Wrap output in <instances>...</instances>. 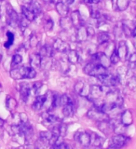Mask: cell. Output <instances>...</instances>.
<instances>
[{
    "label": "cell",
    "instance_id": "obj_1",
    "mask_svg": "<svg viewBox=\"0 0 136 149\" xmlns=\"http://www.w3.org/2000/svg\"><path fill=\"white\" fill-rule=\"evenodd\" d=\"M10 77L16 80H21V79H32L36 77V71L35 68L31 66H18L15 68H11Z\"/></svg>",
    "mask_w": 136,
    "mask_h": 149
},
{
    "label": "cell",
    "instance_id": "obj_2",
    "mask_svg": "<svg viewBox=\"0 0 136 149\" xmlns=\"http://www.w3.org/2000/svg\"><path fill=\"white\" fill-rule=\"evenodd\" d=\"M83 71L86 74H88V76L93 77H97L101 76V74L108 73L107 68L102 66V65L99 63H95L92 62L88 63L85 66H84Z\"/></svg>",
    "mask_w": 136,
    "mask_h": 149
},
{
    "label": "cell",
    "instance_id": "obj_3",
    "mask_svg": "<svg viewBox=\"0 0 136 149\" xmlns=\"http://www.w3.org/2000/svg\"><path fill=\"white\" fill-rule=\"evenodd\" d=\"M130 141V138L125 136L122 133H116L114 136H112L109 142L110 149H120L125 146Z\"/></svg>",
    "mask_w": 136,
    "mask_h": 149
},
{
    "label": "cell",
    "instance_id": "obj_4",
    "mask_svg": "<svg viewBox=\"0 0 136 149\" xmlns=\"http://www.w3.org/2000/svg\"><path fill=\"white\" fill-rule=\"evenodd\" d=\"M99 82L101 83V85H105V86H108V87H116V85L120 84L119 78V77L114 76V74H101V76L96 77Z\"/></svg>",
    "mask_w": 136,
    "mask_h": 149
},
{
    "label": "cell",
    "instance_id": "obj_5",
    "mask_svg": "<svg viewBox=\"0 0 136 149\" xmlns=\"http://www.w3.org/2000/svg\"><path fill=\"white\" fill-rule=\"evenodd\" d=\"M91 62L99 63L102 66H104L105 68H108L111 65L109 56H107L105 52H103V51L91 54Z\"/></svg>",
    "mask_w": 136,
    "mask_h": 149
},
{
    "label": "cell",
    "instance_id": "obj_6",
    "mask_svg": "<svg viewBox=\"0 0 136 149\" xmlns=\"http://www.w3.org/2000/svg\"><path fill=\"white\" fill-rule=\"evenodd\" d=\"M87 116L90 119L95 120V121H97V122H100V121H104V120H108L109 119L108 114H105V113H104V112H102L101 110L97 109V108H94V107H93L92 109L88 111Z\"/></svg>",
    "mask_w": 136,
    "mask_h": 149
},
{
    "label": "cell",
    "instance_id": "obj_7",
    "mask_svg": "<svg viewBox=\"0 0 136 149\" xmlns=\"http://www.w3.org/2000/svg\"><path fill=\"white\" fill-rule=\"evenodd\" d=\"M75 141L84 147H89L91 146V134L86 132H77L75 134Z\"/></svg>",
    "mask_w": 136,
    "mask_h": 149
},
{
    "label": "cell",
    "instance_id": "obj_8",
    "mask_svg": "<svg viewBox=\"0 0 136 149\" xmlns=\"http://www.w3.org/2000/svg\"><path fill=\"white\" fill-rule=\"evenodd\" d=\"M103 96H105L104 92L102 90V85H97V84H93L91 86L90 88V95H89L88 99H90L91 102L94 100H99Z\"/></svg>",
    "mask_w": 136,
    "mask_h": 149
},
{
    "label": "cell",
    "instance_id": "obj_9",
    "mask_svg": "<svg viewBox=\"0 0 136 149\" xmlns=\"http://www.w3.org/2000/svg\"><path fill=\"white\" fill-rule=\"evenodd\" d=\"M52 47L56 51L62 53H67L70 50V44L61 38H56L53 42Z\"/></svg>",
    "mask_w": 136,
    "mask_h": 149
},
{
    "label": "cell",
    "instance_id": "obj_10",
    "mask_svg": "<svg viewBox=\"0 0 136 149\" xmlns=\"http://www.w3.org/2000/svg\"><path fill=\"white\" fill-rule=\"evenodd\" d=\"M88 37L89 36L87 32V27L83 24L78 26L77 28L76 35H75V39H76V41L78 42V43H80V42H84L85 40H87Z\"/></svg>",
    "mask_w": 136,
    "mask_h": 149
},
{
    "label": "cell",
    "instance_id": "obj_11",
    "mask_svg": "<svg viewBox=\"0 0 136 149\" xmlns=\"http://www.w3.org/2000/svg\"><path fill=\"white\" fill-rule=\"evenodd\" d=\"M128 46H127V43H126L125 40H121L119 41V47L118 49H116V52H118L119 58H120V61H126L128 58Z\"/></svg>",
    "mask_w": 136,
    "mask_h": 149
},
{
    "label": "cell",
    "instance_id": "obj_12",
    "mask_svg": "<svg viewBox=\"0 0 136 149\" xmlns=\"http://www.w3.org/2000/svg\"><path fill=\"white\" fill-rule=\"evenodd\" d=\"M97 126L98 129L100 130V132H102L104 134H110L111 132H114V127L110 122V118L108 120L100 121V122H98Z\"/></svg>",
    "mask_w": 136,
    "mask_h": 149
},
{
    "label": "cell",
    "instance_id": "obj_13",
    "mask_svg": "<svg viewBox=\"0 0 136 149\" xmlns=\"http://www.w3.org/2000/svg\"><path fill=\"white\" fill-rule=\"evenodd\" d=\"M119 121L124 127H128V126L132 125L133 122V118L132 112L130 110H124L123 112H121Z\"/></svg>",
    "mask_w": 136,
    "mask_h": 149
},
{
    "label": "cell",
    "instance_id": "obj_14",
    "mask_svg": "<svg viewBox=\"0 0 136 149\" xmlns=\"http://www.w3.org/2000/svg\"><path fill=\"white\" fill-rule=\"evenodd\" d=\"M31 94V85L28 83H22L20 87V95L21 99L23 102H27Z\"/></svg>",
    "mask_w": 136,
    "mask_h": 149
},
{
    "label": "cell",
    "instance_id": "obj_15",
    "mask_svg": "<svg viewBox=\"0 0 136 149\" xmlns=\"http://www.w3.org/2000/svg\"><path fill=\"white\" fill-rule=\"evenodd\" d=\"M56 11L58 12V14L62 17H67L69 14V6L63 2V1H59L55 4Z\"/></svg>",
    "mask_w": 136,
    "mask_h": 149
},
{
    "label": "cell",
    "instance_id": "obj_16",
    "mask_svg": "<svg viewBox=\"0 0 136 149\" xmlns=\"http://www.w3.org/2000/svg\"><path fill=\"white\" fill-rule=\"evenodd\" d=\"M46 93L45 94H42V95H37L36 97V99L32 104V108L35 111H39L44 107L45 102H46Z\"/></svg>",
    "mask_w": 136,
    "mask_h": 149
},
{
    "label": "cell",
    "instance_id": "obj_17",
    "mask_svg": "<svg viewBox=\"0 0 136 149\" xmlns=\"http://www.w3.org/2000/svg\"><path fill=\"white\" fill-rule=\"evenodd\" d=\"M55 49H53L52 46L50 45H45L42 46L39 50V54L41 55V57H49V58H52L54 54H55Z\"/></svg>",
    "mask_w": 136,
    "mask_h": 149
},
{
    "label": "cell",
    "instance_id": "obj_18",
    "mask_svg": "<svg viewBox=\"0 0 136 149\" xmlns=\"http://www.w3.org/2000/svg\"><path fill=\"white\" fill-rule=\"evenodd\" d=\"M70 20H71L72 25L75 26L76 28H77L78 26L82 25V19H81V15L79 13L78 10H74L70 14Z\"/></svg>",
    "mask_w": 136,
    "mask_h": 149
},
{
    "label": "cell",
    "instance_id": "obj_19",
    "mask_svg": "<svg viewBox=\"0 0 136 149\" xmlns=\"http://www.w3.org/2000/svg\"><path fill=\"white\" fill-rule=\"evenodd\" d=\"M105 143V139L99 134L92 132L91 134V146L94 147H102L103 143Z\"/></svg>",
    "mask_w": 136,
    "mask_h": 149
},
{
    "label": "cell",
    "instance_id": "obj_20",
    "mask_svg": "<svg viewBox=\"0 0 136 149\" xmlns=\"http://www.w3.org/2000/svg\"><path fill=\"white\" fill-rule=\"evenodd\" d=\"M30 60V65L33 68H40V63L42 57L39 53H32L29 57Z\"/></svg>",
    "mask_w": 136,
    "mask_h": 149
},
{
    "label": "cell",
    "instance_id": "obj_21",
    "mask_svg": "<svg viewBox=\"0 0 136 149\" xmlns=\"http://www.w3.org/2000/svg\"><path fill=\"white\" fill-rule=\"evenodd\" d=\"M67 61L70 64H77L79 61V54L77 51L75 49H70L67 52Z\"/></svg>",
    "mask_w": 136,
    "mask_h": 149
},
{
    "label": "cell",
    "instance_id": "obj_22",
    "mask_svg": "<svg viewBox=\"0 0 136 149\" xmlns=\"http://www.w3.org/2000/svg\"><path fill=\"white\" fill-rule=\"evenodd\" d=\"M97 41L99 45H105L106 43H108L109 41H111L110 34L106 31H101L99 32V34L97 36Z\"/></svg>",
    "mask_w": 136,
    "mask_h": 149
},
{
    "label": "cell",
    "instance_id": "obj_23",
    "mask_svg": "<svg viewBox=\"0 0 136 149\" xmlns=\"http://www.w3.org/2000/svg\"><path fill=\"white\" fill-rule=\"evenodd\" d=\"M74 112H75V104L74 102H70V104H67L63 106V110H62V113L63 116L64 118H70L74 115Z\"/></svg>",
    "mask_w": 136,
    "mask_h": 149
},
{
    "label": "cell",
    "instance_id": "obj_24",
    "mask_svg": "<svg viewBox=\"0 0 136 149\" xmlns=\"http://www.w3.org/2000/svg\"><path fill=\"white\" fill-rule=\"evenodd\" d=\"M22 16L26 18L29 22H33L36 20V15L31 9L28 8V6H22Z\"/></svg>",
    "mask_w": 136,
    "mask_h": 149
},
{
    "label": "cell",
    "instance_id": "obj_25",
    "mask_svg": "<svg viewBox=\"0 0 136 149\" xmlns=\"http://www.w3.org/2000/svg\"><path fill=\"white\" fill-rule=\"evenodd\" d=\"M27 5H28V8H29L31 10L34 12L36 17H37V16L39 15V14H41L42 8H41L40 4L37 1H36V0H32V1L29 4H27Z\"/></svg>",
    "mask_w": 136,
    "mask_h": 149
},
{
    "label": "cell",
    "instance_id": "obj_26",
    "mask_svg": "<svg viewBox=\"0 0 136 149\" xmlns=\"http://www.w3.org/2000/svg\"><path fill=\"white\" fill-rule=\"evenodd\" d=\"M17 101L11 96H8L6 99V108L9 112H13L17 107Z\"/></svg>",
    "mask_w": 136,
    "mask_h": 149
},
{
    "label": "cell",
    "instance_id": "obj_27",
    "mask_svg": "<svg viewBox=\"0 0 136 149\" xmlns=\"http://www.w3.org/2000/svg\"><path fill=\"white\" fill-rule=\"evenodd\" d=\"M22 63V56L19 53L14 54L12 56V60H11V68L20 66Z\"/></svg>",
    "mask_w": 136,
    "mask_h": 149
},
{
    "label": "cell",
    "instance_id": "obj_28",
    "mask_svg": "<svg viewBox=\"0 0 136 149\" xmlns=\"http://www.w3.org/2000/svg\"><path fill=\"white\" fill-rule=\"evenodd\" d=\"M130 2V0H118V2H116V10L123 11L125 9H127Z\"/></svg>",
    "mask_w": 136,
    "mask_h": 149
},
{
    "label": "cell",
    "instance_id": "obj_29",
    "mask_svg": "<svg viewBox=\"0 0 136 149\" xmlns=\"http://www.w3.org/2000/svg\"><path fill=\"white\" fill-rule=\"evenodd\" d=\"M60 24H61V27L63 28L65 30L70 29V27L73 26L69 17H62V19H61V21H60Z\"/></svg>",
    "mask_w": 136,
    "mask_h": 149
},
{
    "label": "cell",
    "instance_id": "obj_30",
    "mask_svg": "<svg viewBox=\"0 0 136 149\" xmlns=\"http://www.w3.org/2000/svg\"><path fill=\"white\" fill-rule=\"evenodd\" d=\"M14 42V34L11 32L8 31L7 32V42L4 44V47L6 49H8L9 47H11Z\"/></svg>",
    "mask_w": 136,
    "mask_h": 149
},
{
    "label": "cell",
    "instance_id": "obj_31",
    "mask_svg": "<svg viewBox=\"0 0 136 149\" xmlns=\"http://www.w3.org/2000/svg\"><path fill=\"white\" fill-rule=\"evenodd\" d=\"M85 84H86V82H84L82 80H79V81H77L76 84H75L74 90H75V91H76L78 95H80V93L82 92L84 87H85Z\"/></svg>",
    "mask_w": 136,
    "mask_h": 149
},
{
    "label": "cell",
    "instance_id": "obj_32",
    "mask_svg": "<svg viewBox=\"0 0 136 149\" xmlns=\"http://www.w3.org/2000/svg\"><path fill=\"white\" fill-rule=\"evenodd\" d=\"M29 22H30L28 21L26 18L23 17V16L20 17V19H19V26L21 27V29H22V32L28 28V24H29Z\"/></svg>",
    "mask_w": 136,
    "mask_h": 149
},
{
    "label": "cell",
    "instance_id": "obj_33",
    "mask_svg": "<svg viewBox=\"0 0 136 149\" xmlns=\"http://www.w3.org/2000/svg\"><path fill=\"white\" fill-rule=\"evenodd\" d=\"M39 44V39L38 37L36 36V35L35 34H32L29 37V45L31 48H36L37 47V45Z\"/></svg>",
    "mask_w": 136,
    "mask_h": 149
},
{
    "label": "cell",
    "instance_id": "obj_34",
    "mask_svg": "<svg viewBox=\"0 0 136 149\" xmlns=\"http://www.w3.org/2000/svg\"><path fill=\"white\" fill-rule=\"evenodd\" d=\"M60 102H61V106H63L65 104H70V102H74L71 97H69L66 94H63L60 96Z\"/></svg>",
    "mask_w": 136,
    "mask_h": 149
},
{
    "label": "cell",
    "instance_id": "obj_35",
    "mask_svg": "<svg viewBox=\"0 0 136 149\" xmlns=\"http://www.w3.org/2000/svg\"><path fill=\"white\" fill-rule=\"evenodd\" d=\"M109 59H110L111 64H116L119 62H120V58H119L118 52H116V49L109 56Z\"/></svg>",
    "mask_w": 136,
    "mask_h": 149
},
{
    "label": "cell",
    "instance_id": "obj_36",
    "mask_svg": "<svg viewBox=\"0 0 136 149\" xmlns=\"http://www.w3.org/2000/svg\"><path fill=\"white\" fill-rule=\"evenodd\" d=\"M44 28L46 31H51L53 28V21L50 18H48L44 22Z\"/></svg>",
    "mask_w": 136,
    "mask_h": 149
},
{
    "label": "cell",
    "instance_id": "obj_37",
    "mask_svg": "<svg viewBox=\"0 0 136 149\" xmlns=\"http://www.w3.org/2000/svg\"><path fill=\"white\" fill-rule=\"evenodd\" d=\"M128 86L130 90H135L136 88V76H133L130 77V78L128 79Z\"/></svg>",
    "mask_w": 136,
    "mask_h": 149
},
{
    "label": "cell",
    "instance_id": "obj_38",
    "mask_svg": "<svg viewBox=\"0 0 136 149\" xmlns=\"http://www.w3.org/2000/svg\"><path fill=\"white\" fill-rule=\"evenodd\" d=\"M67 132V126L64 123H61L59 124V133L61 137L65 136V134Z\"/></svg>",
    "mask_w": 136,
    "mask_h": 149
},
{
    "label": "cell",
    "instance_id": "obj_39",
    "mask_svg": "<svg viewBox=\"0 0 136 149\" xmlns=\"http://www.w3.org/2000/svg\"><path fill=\"white\" fill-rule=\"evenodd\" d=\"M127 61L129 62V63H135L136 64V52H133L132 54H129Z\"/></svg>",
    "mask_w": 136,
    "mask_h": 149
},
{
    "label": "cell",
    "instance_id": "obj_40",
    "mask_svg": "<svg viewBox=\"0 0 136 149\" xmlns=\"http://www.w3.org/2000/svg\"><path fill=\"white\" fill-rule=\"evenodd\" d=\"M86 27H87V32H88L89 36H93L95 35V31L93 29L92 26H86Z\"/></svg>",
    "mask_w": 136,
    "mask_h": 149
},
{
    "label": "cell",
    "instance_id": "obj_41",
    "mask_svg": "<svg viewBox=\"0 0 136 149\" xmlns=\"http://www.w3.org/2000/svg\"><path fill=\"white\" fill-rule=\"evenodd\" d=\"M64 2L66 3L68 6H70V5H72L75 2V0H64Z\"/></svg>",
    "mask_w": 136,
    "mask_h": 149
},
{
    "label": "cell",
    "instance_id": "obj_42",
    "mask_svg": "<svg viewBox=\"0 0 136 149\" xmlns=\"http://www.w3.org/2000/svg\"><path fill=\"white\" fill-rule=\"evenodd\" d=\"M4 124H5V121L1 118H0V128H2L4 126Z\"/></svg>",
    "mask_w": 136,
    "mask_h": 149
},
{
    "label": "cell",
    "instance_id": "obj_43",
    "mask_svg": "<svg viewBox=\"0 0 136 149\" xmlns=\"http://www.w3.org/2000/svg\"><path fill=\"white\" fill-rule=\"evenodd\" d=\"M2 58H3V51H2L1 49H0V62H1Z\"/></svg>",
    "mask_w": 136,
    "mask_h": 149
},
{
    "label": "cell",
    "instance_id": "obj_44",
    "mask_svg": "<svg viewBox=\"0 0 136 149\" xmlns=\"http://www.w3.org/2000/svg\"><path fill=\"white\" fill-rule=\"evenodd\" d=\"M42 1L47 3V4H51V3H52V2H51V0H42Z\"/></svg>",
    "mask_w": 136,
    "mask_h": 149
},
{
    "label": "cell",
    "instance_id": "obj_45",
    "mask_svg": "<svg viewBox=\"0 0 136 149\" xmlns=\"http://www.w3.org/2000/svg\"><path fill=\"white\" fill-rule=\"evenodd\" d=\"M22 1H23V2H25L26 4H29V3L32 1V0H22Z\"/></svg>",
    "mask_w": 136,
    "mask_h": 149
},
{
    "label": "cell",
    "instance_id": "obj_46",
    "mask_svg": "<svg viewBox=\"0 0 136 149\" xmlns=\"http://www.w3.org/2000/svg\"><path fill=\"white\" fill-rule=\"evenodd\" d=\"M130 2H133V3H136V0H130Z\"/></svg>",
    "mask_w": 136,
    "mask_h": 149
},
{
    "label": "cell",
    "instance_id": "obj_47",
    "mask_svg": "<svg viewBox=\"0 0 136 149\" xmlns=\"http://www.w3.org/2000/svg\"><path fill=\"white\" fill-rule=\"evenodd\" d=\"M1 88H2V86H1V84H0V90H1Z\"/></svg>",
    "mask_w": 136,
    "mask_h": 149
},
{
    "label": "cell",
    "instance_id": "obj_48",
    "mask_svg": "<svg viewBox=\"0 0 136 149\" xmlns=\"http://www.w3.org/2000/svg\"><path fill=\"white\" fill-rule=\"evenodd\" d=\"M0 1H5V0H0Z\"/></svg>",
    "mask_w": 136,
    "mask_h": 149
}]
</instances>
